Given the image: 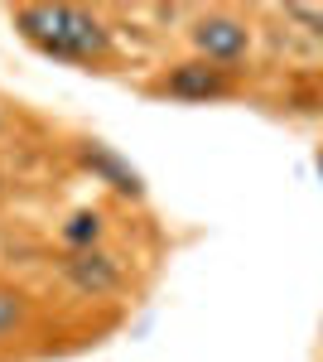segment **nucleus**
Listing matches in <instances>:
<instances>
[{
  "instance_id": "1",
  "label": "nucleus",
  "mask_w": 323,
  "mask_h": 362,
  "mask_svg": "<svg viewBox=\"0 0 323 362\" xmlns=\"http://www.w3.org/2000/svg\"><path fill=\"white\" fill-rule=\"evenodd\" d=\"M15 25L25 29L29 44H39L49 58H63V63H97L111 49L107 25L78 5H25Z\"/></svg>"
},
{
  "instance_id": "2",
  "label": "nucleus",
  "mask_w": 323,
  "mask_h": 362,
  "mask_svg": "<svg viewBox=\"0 0 323 362\" xmlns=\"http://www.w3.org/2000/svg\"><path fill=\"white\" fill-rule=\"evenodd\" d=\"M246 44H251V34L232 15H208L193 25V49L203 54V63H237L246 54Z\"/></svg>"
},
{
  "instance_id": "3",
  "label": "nucleus",
  "mask_w": 323,
  "mask_h": 362,
  "mask_svg": "<svg viewBox=\"0 0 323 362\" xmlns=\"http://www.w3.org/2000/svg\"><path fill=\"white\" fill-rule=\"evenodd\" d=\"M169 97H184V102H208V97H222L227 92V68H217V63H179L174 73H169Z\"/></svg>"
},
{
  "instance_id": "4",
  "label": "nucleus",
  "mask_w": 323,
  "mask_h": 362,
  "mask_svg": "<svg viewBox=\"0 0 323 362\" xmlns=\"http://www.w3.org/2000/svg\"><path fill=\"white\" fill-rule=\"evenodd\" d=\"M63 271H68V280L78 285V290H87V295H107V290H116L121 285V271H116V261L111 256H102V251H73L68 261H63Z\"/></svg>"
},
{
  "instance_id": "5",
  "label": "nucleus",
  "mask_w": 323,
  "mask_h": 362,
  "mask_svg": "<svg viewBox=\"0 0 323 362\" xmlns=\"http://www.w3.org/2000/svg\"><path fill=\"white\" fill-rule=\"evenodd\" d=\"M87 165L97 169V174L107 179L111 189H121V194H140V174H135L131 165H121V160H116L111 150H102V145H92V150H87Z\"/></svg>"
},
{
  "instance_id": "6",
  "label": "nucleus",
  "mask_w": 323,
  "mask_h": 362,
  "mask_svg": "<svg viewBox=\"0 0 323 362\" xmlns=\"http://www.w3.org/2000/svg\"><path fill=\"white\" fill-rule=\"evenodd\" d=\"M97 232H102V218H97V213H78L73 223L63 227V237H68V242H73L78 251L92 247V242H97Z\"/></svg>"
},
{
  "instance_id": "7",
  "label": "nucleus",
  "mask_w": 323,
  "mask_h": 362,
  "mask_svg": "<svg viewBox=\"0 0 323 362\" xmlns=\"http://www.w3.org/2000/svg\"><path fill=\"white\" fill-rule=\"evenodd\" d=\"M20 314H25V305H20V295L0 290V334H5V329H15V324H20Z\"/></svg>"
}]
</instances>
